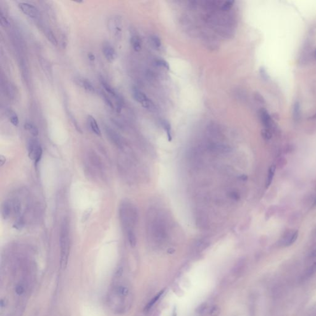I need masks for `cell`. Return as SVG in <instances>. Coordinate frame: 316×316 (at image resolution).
Wrapping results in <instances>:
<instances>
[{
	"label": "cell",
	"instance_id": "obj_43",
	"mask_svg": "<svg viewBox=\"0 0 316 316\" xmlns=\"http://www.w3.org/2000/svg\"><path fill=\"white\" fill-rule=\"evenodd\" d=\"M311 256L312 257H316V248L311 252Z\"/></svg>",
	"mask_w": 316,
	"mask_h": 316
},
{
	"label": "cell",
	"instance_id": "obj_15",
	"mask_svg": "<svg viewBox=\"0 0 316 316\" xmlns=\"http://www.w3.org/2000/svg\"><path fill=\"white\" fill-rule=\"evenodd\" d=\"M316 272V262L309 266L304 272L301 277L302 280H306L310 278Z\"/></svg>",
	"mask_w": 316,
	"mask_h": 316
},
{
	"label": "cell",
	"instance_id": "obj_17",
	"mask_svg": "<svg viewBox=\"0 0 316 316\" xmlns=\"http://www.w3.org/2000/svg\"><path fill=\"white\" fill-rule=\"evenodd\" d=\"M24 129L28 132H29L34 137H37L39 135V132L38 128L35 125H34L31 122H26L24 124Z\"/></svg>",
	"mask_w": 316,
	"mask_h": 316
},
{
	"label": "cell",
	"instance_id": "obj_33",
	"mask_svg": "<svg viewBox=\"0 0 316 316\" xmlns=\"http://www.w3.org/2000/svg\"><path fill=\"white\" fill-rule=\"evenodd\" d=\"M276 207L275 206H271L269 208L267 212L266 213V219H269L270 217H272L276 213Z\"/></svg>",
	"mask_w": 316,
	"mask_h": 316
},
{
	"label": "cell",
	"instance_id": "obj_4",
	"mask_svg": "<svg viewBox=\"0 0 316 316\" xmlns=\"http://www.w3.org/2000/svg\"><path fill=\"white\" fill-rule=\"evenodd\" d=\"M133 97L134 99L140 103L144 108L151 109L154 108V105L151 101L147 97V96L137 88L134 87L132 90Z\"/></svg>",
	"mask_w": 316,
	"mask_h": 316
},
{
	"label": "cell",
	"instance_id": "obj_42",
	"mask_svg": "<svg viewBox=\"0 0 316 316\" xmlns=\"http://www.w3.org/2000/svg\"><path fill=\"white\" fill-rule=\"evenodd\" d=\"M231 197L233 198L234 199H238L239 198L238 195L236 193H235V192H233V193H231Z\"/></svg>",
	"mask_w": 316,
	"mask_h": 316
},
{
	"label": "cell",
	"instance_id": "obj_10",
	"mask_svg": "<svg viewBox=\"0 0 316 316\" xmlns=\"http://www.w3.org/2000/svg\"><path fill=\"white\" fill-rule=\"evenodd\" d=\"M87 122H88V124L89 125L90 130L95 135H97L98 136H101V130L99 127L98 124L96 119L94 118L92 116L90 115V116H88Z\"/></svg>",
	"mask_w": 316,
	"mask_h": 316
},
{
	"label": "cell",
	"instance_id": "obj_23",
	"mask_svg": "<svg viewBox=\"0 0 316 316\" xmlns=\"http://www.w3.org/2000/svg\"><path fill=\"white\" fill-rule=\"evenodd\" d=\"M163 293H164V290H162V291L160 292L159 293H158V295L155 296V297H154V298H153V299H151V301L148 303V304L146 306V307H145V311H149V310H150V309H151V308L154 306V304H155L157 302V301H158V299H159V298L162 295V294H163Z\"/></svg>",
	"mask_w": 316,
	"mask_h": 316
},
{
	"label": "cell",
	"instance_id": "obj_34",
	"mask_svg": "<svg viewBox=\"0 0 316 316\" xmlns=\"http://www.w3.org/2000/svg\"><path fill=\"white\" fill-rule=\"evenodd\" d=\"M102 96H103V98L104 99V101H105L106 104H107V105H108L109 108H111V109H113V108H114V105H113V104L112 101H111V99L109 98H108V97L106 95H104V93H102Z\"/></svg>",
	"mask_w": 316,
	"mask_h": 316
},
{
	"label": "cell",
	"instance_id": "obj_14",
	"mask_svg": "<svg viewBox=\"0 0 316 316\" xmlns=\"http://www.w3.org/2000/svg\"><path fill=\"white\" fill-rule=\"evenodd\" d=\"M298 235L299 232L298 230H296L293 233L290 234V235H288L287 237H285V238L283 240L284 245L285 246H289L293 245L298 239Z\"/></svg>",
	"mask_w": 316,
	"mask_h": 316
},
{
	"label": "cell",
	"instance_id": "obj_40",
	"mask_svg": "<svg viewBox=\"0 0 316 316\" xmlns=\"http://www.w3.org/2000/svg\"><path fill=\"white\" fill-rule=\"evenodd\" d=\"M88 59H90V61H94L95 59V55L93 53H89L88 54Z\"/></svg>",
	"mask_w": 316,
	"mask_h": 316
},
{
	"label": "cell",
	"instance_id": "obj_44",
	"mask_svg": "<svg viewBox=\"0 0 316 316\" xmlns=\"http://www.w3.org/2000/svg\"><path fill=\"white\" fill-rule=\"evenodd\" d=\"M314 205L316 206V198L314 199Z\"/></svg>",
	"mask_w": 316,
	"mask_h": 316
},
{
	"label": "cell",
	"instance_id": "obj_22",
	"mask_svg": "<svg viewBox=\"0 0 316 316\" xmlns=\"http://www.w3.org/2000/svg\"><path fill=\"white\" fill-rule=\"evenodd\" d=\"M127 236L128 238V241L130 243V245L134 248L137 245V238L134 230H130L127 232Z\"/></svg>",
	"mask_w": 316,
	"mask_h": 316
},
{
	"label": "cell",
	"instance_id": "obj_20",
	"mask_svg": "<svg viewBox=\"0 0 316 316\" xmlns=\"http://www.w3.org/2000/svg\"><path fill=\"white\" fill-rule=\"evenodd\" d=\"M8 117H9L11 123L13 125L18 126L19 125V118L14 111H13L12 110H9L8 113Z\"/></svg>",
	"mask_w": 316,
	"mask_h": 316
},
{
	"label": "cell",
	"instance_id": "obj_30",
	"mask_svg": "<svg viewBox=\"0 0 316 316\" xmlns=\"http://www.w3.org/2000/svg\"><path fill=\"white\" fill-rule=\"evenodd\" d=\"M15 292L18 295H19V296L22 295L25 292V288H24V285L22 284H20V283L18 284L16 287Z\"/></svg>",
	"mask_w": 316,
	"mask_h": 316
},
{
	"label": "cell",
	"instance_id": "obj_24",
	"mask_svg": "<svg viewBox=\"0 0 316 316\" xmlns=\"http://www.w3.org/2000/svg\"><path fill=\"white\" fill-rule=\"evenodd\" d=\"M46 37L48 40L55 46H57L58 44V40L56 39V36L55 35L54 33L49 30L47 31L46 32Z\"/></svg>",
	"mask_w": 316,
	"mask_h": 316
},
{
	"label": "cell",
	"instance_id": "obj_35",
	"mask_svg": "<svg viewBox=\"0 0 316 316\" xmlns=\"http://www.w3.org/2000/svg\"><path fill=\"white\" fill-rule=\"evenodd\" d=\"M233 4H234V1H227L225 2L222 7V10L224 11H226V10H229V9H230L232 8V6H233Z\"/></svg>",
	"mask_w": 316,
	"mask_h": 316
},
{
	"label": "cell",
	"instance_id": "obj_11",
	"mask_svg": "<svg viewBox=\"0 0 316 316\" xmlns=\"http://www.w3.org/2000/svg\"><path fill=\"white\" fill-rule=\"evenodd\" d=\"M77 83L80 87H82L86 92L90 93H94L95 92V88L93 84L87 79H78Z\"/></svg>",
	"mask_w": 316,
	"mask_h": 316
},
{
	"label": "cell",
	"instance_id": "obj_41",
	"mask_svg": "<svg viewBox=\"0 0 316 316\" xmlns=\"http://www.w3.org/2000/svg\"><path fill=\"white\" fill-rule=\"evenodd\" d=\"M0 162H1V166H3L4 165V164L6 162V158L5 157H4L3 155H1L0 156Z\"/></svg>",
	"mask_w": 316,
	"mask_h": 316
},
{
	"label": "cell",
	"instance_id": "obj_37",
	"mask_svg": "<svg viewBox=\"0 0 316 316\" xmlns=\"http://www.w3.org/2000/svg\"><path fill=\"white\" fill-rule=\"evenodd\" d=\"M206 308H207L206 304L205 303H203V304H202L201 305H200L198 308L197 309V312L199 314H201V313H203L205 311V309H206Z\"/></svg>",
	"mask_w": 316,
	"mask_h": 316
},
{
	"label": "cell",
	"instance_id": "obj_19",
	"mask_svg": "<svg viewBox=\"0 0 316 316\" xmlns=\"http://www.w3.org/2000/svg\"><path fill=\"white\" fill-rule=\"evenodd\" d=\"M14 214H18L21 211V205L19 201L17 199H10Z\"/></svg>",
	"mask_w": 316,
	"mask_h": 316
},
{
	"label": "cell",
	"instance_id": "obj_12",
	"mask_svg": "<svg viewBox=\"0 0 316 316\" xmlns=\"http://www.w3.org/2000/svg\"><path fill=\"white\" fill-rule=\"evenodd\" d=\"M109 26L110 30L112 31L114 35L116 36L120 34V32L121 31L120 19H117L116 18H114L109 24Z\"/></svg>",
	"mask_w": 316,
	"mask_h": 316
},
{
	"label": "cell",
	"instance_id": "obj_31",
	"mask_svg": "<svg viewBox=\"0 0 316 316\" xmlns=\"http://www.w3.org/2000/svg\"><path fill=\"white\" fill-rule=\"evenodd\" d=\"M220 313V309L217 306H213L209 311V315L211 316H219Z\"/></svg>",
	"mask_w": 316,
	"mask_h": 316
},
{
	"label": "cell",
	"instance_id": "obj_1",
	"mask_svg": "<svg viewBox=\"0 0 316 316\" xmlns=\"http://www.w3.org/2000/svg\"><path fill=\"white\" fill-rule=\"evenodd\" d=\"M60 250H61V267L65 269L68 261L69 250H70V240L68 223L64 220L62 224L61 234H60Z\"/></svg>",
	"mask_w": 316,
	"mask_h": 316
},
{
	"label": "cell",
	"instance_id": "obj_32",
	"mask_svg": "<svg viewBox=\"0 0 316 316\" xmlns=\"http://www.w3.org/2000/svg\"><path fill=\"white\" fill-rule=\"evenodd\" d=\"M0 23L1 26L3 27H7L9 25L8 20L7 19V18L2 13H1L0 15Z\"/></svg>",
	"mask_w": 316,
	"mask_h": 316
},
{
	"label": "cell",
	"instance_id": "obj_2",
	"mask_svg": "<svg viewBox=\"0 0 316 316\" xmlns=\"http://www.w3.org/2000/svg\"><path fill=\"white\" fill-rule=\"evenodd\" d=\"M119 216L126 232L134 230L133 226L137 220V213L135 209L129 204H123L119 210Z\"/></svg>",
	"mask_w": 316,
	"mask_h": 316
},
{
	"label": "cell",
	"instance_id": "obj_9",
	"mask_svg": "<svg viewBox=\"0 0 316 316\" xmlns=\"http://www.w3.org/2000/svg\"><path fill=\"white\" fill-rule=\"evenodd\" d=\"M13 214L10 200L5 201L1 206V215L4 219H7Z\"/></svg>",
	"mask_w": 316,
	"mask_h": 316
},
{
	"label": "cell",
	"instance_id": "obj_39",
	"mask_svg": "<svg viewBox=\"0 0 316 316\" xmlns=\"http://www.w3.org/2000/svg\"><path fill=\"white\" fill-rule=\"evenodd\" d=\"M255 96H256V99L258 101H259L260 103H264V99H263V98L262 97V96H261V95H260L259 94H258V93H257V94H256V95H255Z\"/></svg>",
	"mask_w": 316,
	"mask_h": 316
},
{
	"label": "cell",
	"instance_id": "obj_8",
	"mask_svg": "<svg viewBox=\"0 0 316 316\" xmlns=\"http://www.w3.org/2000/svg\"><path fill=\"white\" fill-rule=\"evenodd\" d=\"M259 115L261 122L266 127V129L271 130V129L273 127V122L267 111L265 109H262L260 111Z\"/></svg>",
	"mask_w": 316,
	"mask_h": 316
},
{
	"label": "cell",
	"instance_id": "obj_29",
	"mask_svg": "<svg viewBox=\"0 0 316 316\" xmlns=\"http://www.w3.org/2000/svg\"><path fill=\"white\" fill-rule=\"evenodd\" d=\"M151 41L152 44L156 47V48H159L161 46V40L156 35H151Z\"/></svg>",
	"mask_w": 316,
	"mask_h": 316
},
{
	"label": "cell",
	"instance_id": "obj_25",
	"mask_svg": "<svg viewBox=\"0 0 316 316\" xmlns=\"http://www.w3.org/2000/svg\"><path fill=\"white\" fill-rule=\"evenodd\" d=\"M287 164V160L284 157H280L277 159L276 162V167L278 169H281L283 168Z\"/></svg>",
	"mask_w": 316,
	"mask_h": 316
},
{
	"label": "cell",
	"instance_id": "obj_26",
	"mask_svg": "<svg viewBox=\"0 0 316 316\" xmlns=\"http://www.w3.org/2000/svg\"><path fill=\"white\" fill-rule=\"evenodd\" d=\"M156 65L159 66V67H163L167 70H169L170 69V66H169V63L165 61L164 59H158L155 61Z\"/></svg>",
	"mask_w": 316,
	"mask_h": 316
},
{
	"label": "cell",
	"instance_id": "obj_3",
	"mask_svg": "<svg viewBox=\"0 0 316 316\" xmlns=\"http://www.w3.org/2000/svg\"><path fill=\"white\" fill-rule=\"evenodd\" d=\"M29 156L37 164L41 158L43 150L39 141L36 140H30L28 144Z\"/></svg>",
	"mask_w": 316,
	"mask_h": 316
},
{
	"label": "cell",
	"instance_id": "obj_13",
	"mask_svg": "<svg viewBox=\"0 0 316 316\" xmlns=\"http://www.w3.org/2000/svg\"><path fill=\"white\" fill-rule=\"evenodd\" d=\"M101 85L103 87V88H104V90L110 95H111L113 97L115 98V99H116L118 98V97L120 96L119 95H118L116 91L114 90V89L104 80L103 78H101Z\"/></svg>",
	"mask_w": 316,
	"mask_h": 316
},
{
	"label": "cell",
	"instance_id": "obj_16",
	"mask_svg": "<svg viewBox=\"0 0 316 316\" xmlns=\"http://www.w3.org/2000/svg\"><path fill=\"white\" fill-rule=\"evenodd\" d=\"M130 43L133 49L138 52L141 49V40L137 35H134L130 39Z\"/></svg>",
	"mask_w": 316,
	"mask_h": 316
},
{
	"label": "cell",
	"instance_id": "obj_28",
	"mask_svg": "<svg viewBox=\"0 0 316 316\" xmlns=\"http://www.w3.org/2000/svg\"><path fill=\"white\" fill-rule=\"evenodd\" d=\"M300 115H301L300 106H299V104L298 102H296V103L295 104L294 108H293V117H294V119H295L296 120H298L299 118Z\"/></svg>",
	"mask_w": 316,
	"mask_h": 316
},
{
	"label": "cell",
	"instance_id": "obj_7",
	"mask_svg": "<svg viewBox=\"0 0 316 316\" xmlns=\"http://www.w3.org/2000/svg\"><path fill=\"white\" fill-rule=\"evenodd\" d=\"M105 130L108 137L113 144H114L118 148H122L123 146L122 140L116 131L113 130L112 129L108 127H106Z\"/></svg>",
	"mask_w": 316,
	"mask_h": 316
},
{
	"label": "cell",
	"instance_id": "obj_6",
	"mask_svg": "<svg viewBox=\"0 0 316 316\" xmlns=\"http://www.w3.org/2000/svg\"><path fill=\"white\" fill-rule=\"evenodd\" d=\"M102 50L104 57L109 62H113L116 58V51L109 43H105L103 44Z\"/></svg>",
	"mask_w": 316,
	"mask_h": 316
},
{
	"label": "cell",
	"instance_id": "obj_36",
	"mask_svg": "<svg viewBox=\"0 0 316 316\" xmlns=\"http://www.w3.org/2000/svg\"><path fill=\"white\" fill-rule=\"evenodd\" d=\"M24 225V221H23V219H21V218H19V219H18L16 220V222L14 223V227L17 229H20L22 227V226Z\"/></svg>",
	"mask_w": 316,
	"mask_h": 316
},
{
	"label": "cell",
	"instance_id": "obj_38",
	"mask_svg": "<svg viewBox=\"0 0 316 316\" xmlns=\"http://www.w3.org/2000/svg\"><path fill=\"white\" fill-rule=\"evenodd\" d=\"M292 145H287L285 148V152L288 153H291L294 150V148H293Z\"/></svg>",
	"mask_w": 316,
	"mask_h": 316
},
{
	"label": "cell",
	"instance_id": "obj_5",
	"mask_svg": "<svg viewBox=\"0 0 316 316\" xmlns=\"http://www.w3.org/2000/svg\"><path fill=\"white\" fill-rule=\"evenodd\" d=\"M21 12L25 15L33 19H35L39 16V11L34 5L27 3H20L18 5Z\"/></svg>",
	"mask_w": 316,
	"mask_h": 316
},
{
	"label": "cell",
	"instance_id": "obj_21",
	"mask_svg": "<svg viewBox=\"0 0 316 316\" xmlns=\"http://www.w3.org/2000/svg\"><path fill=\"white\" fill-rule=\"evenodd\" d=\"M161 124L164 130L166 132L169 141H171L172 140V135H171V126L169 121L167 120H162L161 121Z\"/></svg>",
	"mask_w": 316,
	"mask_h": 316
},
{
	"label": "cell",
	"instance_id": "obj_27",
	"mask_svg": "<svg viewBox=\"0 0 316 316\" xmlns=\"http://www.w3.org/2000/svg\"><path fill=\"white\" fill-rule=\"evenodd\" d=\"M261 135L265 140H269L272 138V134L271 130L268 129H264L261 132Z\"/></svg>",
	"mask_w": 316,
	"mask_h": 316
},
{
	"label": "cell",
	"instance_id": "obj_18",
	"mask_svg": "<svg viewBox=\"0 0 316 316\" xmlns=\"http://www.w3.org/2000/svg\"><path fill=\"white\" fill-rule=\"evenodd\" d=\"M276 167L275 165H272L270 167L269 171H268V174H267V177L266 179V188H268L272 183L273 178L274 177V174L276 172Z\"/></svg>",
	"mask_w": 316,
	"mask_h": 316
}]
</instances>
